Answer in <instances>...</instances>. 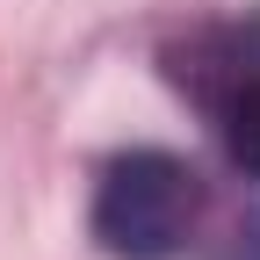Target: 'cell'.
<instances>
[{"instance_id":"1","label":"cell","mask_w":260,"mask_h":260,"mask_svg":"<svg viewBox=\"0 0 260 260\" xmlns=\"http://www.w3.org/2000/svg\"><path fill=\"white\" fill-rule=\"evenodd\" d=\"M203 181L174 152H123L102 167L94 188V239L116 260H174L195 239Z\"/></svg>"},{"instance_id":"2","label":"cell","mask_w":260,"mask_h":260,"mask_svg":"<svg viewBox=\"0 0 260 260\" xmlns=\"http://www.w3.org/2000/svg\"><path fill=\"white\" fill-rule=\"evenodd\" d=\"M217 116H224V152H232V167H239L246 181H260V80L239 87Z\"/></svg>"}]
</instances>
